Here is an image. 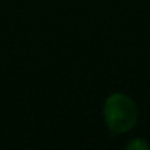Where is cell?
I'll return each mask as SVG.
<instances>
[{"mask_svg":"<svg viewBox=\"0 0 150 150\" xmlns=\"http://www.w3.org/2000/svg\"><path fill=\"white\" fill-rule=\"evenodd\" d=\"M103 118L108 128L115 134L129 131L138 118L134 100L124 93L110 94L103 106Z\"/></svg>","mask_w":150,"mask_h":150,"instance_id":"obj_1","label":"cell"},{"mask_svg":"<svg viewBox=\"0 0 150 150\" xmlns=\"http://www.w3.org/2000/svg\"><path fill=\"white\" fill-rule=\"evenodd\" d=\"M127 149H149V146H147V143H144L141 138H137V140H134V141H131L128 146H127Z\"/></svg>","mask_w":150,"mask_h":150,"instance_id":"obj_2","label":"cell"}]
</instances>
